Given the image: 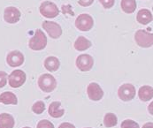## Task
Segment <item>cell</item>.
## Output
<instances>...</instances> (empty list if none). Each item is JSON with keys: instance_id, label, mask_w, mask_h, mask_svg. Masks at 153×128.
Listing matches in <instances>:
<instances>
[{"instance_id": "obj_1", "label": "cell", "mask_w": 153, "mask_h": 128, "mask_svg": "<svg viewBox=\"0 0 153 128\" xmlns=\"http://www.w3.org/2000/svg\"><path fill=\"white\" fill-rule=\"evenodd\" d=\"M29 48L33 50H42L47 45V37L41 29H36L34 36L28 42Z\"/></svg>"}, {"instance_id": "obj_2", "label": "cell", "mask_w": 153, "mask_h": 128, "mask_svg": "<svg viewBox=\"0 0 153 128\" xmlns=\"http://www.w3.org/2000/svg\"><path fill=\"white\" fill-rule=\"evenodd\" d=\"M38 86L42 91L46 93H51L56 88L57 81L52 75L49 73H44L38 79Z\"/></svg>"}, {"instance_id": "obj_3", "label": "cell", "mask_w": 153, "mask_h": 128, "mask_svg": "<svg viewBox=\"0 0 153 128\" xmlns=\"http://www.w3.org/2000/svg\"><path fill=\"white\" fill-rule=\"evenodd\" d=\"M136 43L142 48H150L153 44V35L146 30H138L134 35Z\"/></svg>"}, {"instance_id": "obj_4", "label": "cell", "mask_w": 153, "mask_h": 128, "mask_svg": "<svg viewBox=\"0 0 153 128\" xmlns=\"http://www.w3.org/2000/svg\"><path fill=\"white\" fill-rule=\"evenodd\" d=\"M39 11L40 13L46 18L51 19V18H55L59 15V11L58 9V6L51 2V1H44L41 4L40 7H39Z\"/></svg>"}, {"instance_id": "obj_5", "label": "cell", "mask_w": 153, "mask_h": 128, "mask_svg": "<svg viewBox=\"0 0 153 128\" xmlns=\"http://www.w3.org/2000/svg\"><path fill=\"white\" fill-rule=\"evenodd\" d=\"M135 87L130 83H125L119 87L118 90V95L120 99H121L124 102L131 101L135 96Z\"/></svg>"}, {"instance_id": "obj_6", "label": "cell", "mask_w": 153, "mask_h": 128, "mask_svg": "<svg viewBox=\"0 0 153 128\" xmlns=\"http://www.w3.org/2000/svg\"><path fill=\"white\" fill-rule=\"evenodd\" d=\"M94 26L93 18L87 13H82L79 15L75 21V27L81 31H89Z\"/></svg>"}, {"instance_id": "obj_7", "label": "cell", "mask_w": 153, "mask_h": 128, "mask_svg": "<svg viewBox=\"0 0 153 128\" xmlns=\"http://www.w3.org/2000/svg\"><path fill=\"white\" fill-rule=\"evenodd\" d=\"M26 81V73L22 70H14L8 76L9 85L13 88L22 87Z\"/></svg>"}, {"instance_id": "obj_8", "label": "cell", "mask_w": 153, "mask_h": 128, "mask_svg": "<svg viewBox=\"0 0 153 128\" xmlns=\"http://www.w3.org/2000/svg\"><path fill=\"white\" fill-rule=\"evenodd\" d=\"M42 27H44V30L48 33V35L53 39H58L62 35L61 27L56 22L45 21L43 22Z\"/></svg>"}, {"instance_id": "obj_9", "label": "cell", "mask_w": 153, "mask_h": 128, "mask_svg": "<svg viewBox=\"0 0 153 128\" xmlns=\"http://www.w3.org/2000/svg\"><path fill=\"white\" fill-rule=\"evenodd\" d=\"M94 64L93 58L88 54H82L76 58V66L82 72H88L91 70Z\"/></svg>"}, {"instance_id": "obj_10", "label": "cell", "mask_w": 153, "mask_h": 128, "mask_svg": "<svg viewBox=\"0 0 153 128\" xmlns=\"http://www.w3.org/2000/svg\"><path fill=\"white\" fill-rule=\"evenodd\" d=\"M87 94L88 98L92 101H100L104 96V91L101 87L96 82H92L87 87Z\"/></svg>"}, {"instance_id": "obj_11", "label": "cell", "mask_w": 153, "mask_h": 128, "mask_svg": "<svg viewBox=\"0 0 153 128\" xmlns=\"http://www.w3.org/2000/svg\"><path fill=\"white\" fill-rule=\"evenodd\" d=\"M21 12L19 9L13 7V6H9L5 8L4 13V19L7 23L10 24H14L20 21L21 19Z\"/></svg>"}, {"instance_id": "obj_12", "label": "cell", "mask_w": 153, "mask_h": 128, "mask_svg": "<svg viewBox=\"0 0 153 128\" xmlns=\"http://www.w3.org/2000/svg\"><path fill=\"white\" fill-rule=\"evenodd\" d=\"M6 62L12 67L20 66L24 63V56L19 50H13L8 53L6 57Z\"/></svg>"}, {"instance_id": "obj_13", "label": "cell", "mask_w": 153, "mask_h": 128, "mask_svg": "<svg viewBox=\"0 0 153 128\" xmlns=\"http://www.w3.org/2000/svg\"><path fill=\"white\" fill-rule=\"evenodd\" d=\"M65 113V110L61 108L60 102H52L49 106V115L54 118H61Z\"/></svg>"}, {"instance_id": "obj_14", "label": "cell", "mask_w": 153, "mask_h": 128, "mask_svg": "<svg viewBox=\"0 0 153 128\" xmlns=\"http://www.w3.org/2000/svg\"><path fill=\"white\" fill-rule=\"evenodd\" d=\"M136 20L140 24L147 25L152 21V13L148 9H141L137 13Z\"/></svg>"}, {"instance_id": "obj_15", "label": "cell", "mask_w": 153, "mask_h": 128, "mask_svg": "<svg viewBox=\"0 0 153 128\" xmlns=\"http://www.w3.org/2000/svg\"><path fill=\"white\" fill-rule=\"evenodd\" d=\"M138 96L139 98L143 101L147 102L152 100L153 97V88L152 86H143L139 88L138 91Z\"/></svg>"}, {"instance_id": "obj_16", "label": "cell", "mask_w": 153, "mask_h": 128, "mask_svg": "<svg viewBox=\"0 0 153 128\" xmlns=\"http://www.w3.org/2000/svg\"><path fill=\"white\" fill-rule=\"evenodd\" d=\"M15 121L13 117L8 113L0 114V128H13Z\"/></svg>"}, {"instance_id": "obj_17", "label": "cell", "mask_w": 153, "mask_h": 128, "mask_svg": "<svg viewBox=\"0 0 153 128\" xmlns=\"http://www.w3.org/2000/svg\"><path fill=\"white\" fill-rule=\"evenodd\" d=\"M0 103L4 104H13L16 105L18 104L17 96L13 92H4L0 95Z\"/></svg>"}, {"instance_id": "obj_18", "label": "cell", "mask_w": 153, "mask_h": 128, "mask_svg": "<svg viewBox=\"0 0 153 128\" xmlns=\"http://www.w3.org/2000/svg\"><path fill=\"white\" fill-rule=\"evenodd\" d=\"M74 47L76 50L83 51L91 47V42L84 36H79L74 43Z\"/></svg>"}, {"instance_id": "obj_19", "label": "cell", "mask_w": 153, "mask_h": 128, "mask_svg": "<svg viewBox=\"0 0 153 128\" xmlns=\"http://www.w3.org/2000/svg\"><path fill=\"white\" fill-rule=\"evenodd\" d=\"M59 60L56 57H49L44 60V67L50 72H56L59 68Z\"/></svg>"}, {"instance_id": "obj_20", "label": "cell", "mask_w": 153, "mask_h": 128, "mask_svg": "<svg viewBox=\"0 0 153 128\" xmlns=\"http://www.w3.org/2000/svg\"><path fill=\"white\" fill-rule=\"evenodd\" d=\"M121 9L126 13H133L136 9L135 0H121Z\"/></svg>"}, {"instance_id": "obj_21", "label": "cell", "mask_w": 153, "mask_h": 128, "mask_svg": "<svg viewBox=\"0 0 153 128\" xmlns=\"http://www.w3.org/2000/svg\"><path fill=\"white\" fill-rule=\"evenodd\" d=\"M118 124L117 116L113 113H107L104 118V126L105 127H113Z\"/></svg>"}, {"instance_id": "obj_22", "label": "cell", "mask_w": 153, "mask_h": 128, "mask_svg": "<svg viewBox=\"0 0 153 128\" xmlns=\"http://www.w3.org/2000/svg\"><path fill=\"white\" fill-rule=\"evenodd\" d=\"M45 110V104L43 101H38L35 103L32 106V111L36 114H42Z\"/></svg>"}, {"instance_id": "obj_23", "label": "cell", "mask_w": 153, "mask_h": 128, "mask_svg": "<svg viewBox=\"0 0 153 128\" xmlns=\"http://www.w3.org/2000/svg\"><path fill=\"white\" fill-rule=\"evenodd\" d=\"M120 128H140L139 125L131 119H126L121 123Z\"/></svg>"}, {"instance_id": "obj_24", "label": "cell", "mask_w": 153, "mask_h": 128, "mask_svg": "<svg viewBox=\"0 0 153 128\" xmlns=\"http://www.w3.org/2000/svg\"><path fill=\"white\" fill-rule=\"evenodd\" d=\"M36 128H54V126L51 121L44 119L38 122Z\"/></svg>"}, {"instance_id": "obj_25", "label": "cell", "mask_w": 153, "mask_h": 128, "mask_svg": "<svg viewBox=\"0 0 153 128\" xmlns=\"http://www.w3.org/2000/svg\"><path fill=\"white\" fill-rule=\"evenodd\" d=\"M7 79H8V75L5 72L0 71V88L4 87L7 83Z\"/></svg>"}, {"instance_id": "obj_26", "label": "cell", "mask_w": 153, "mask_h": 128, "mask_svg": "<svg viewBox=\"0 0 153 128\" xmlns=\"http://www.w3.org/2000/svg\"><path fill=\"white\" fill-rule=\"evenodd\" d=\"M99 2L101 3V4L104 6V8L105 9H110L114 5L115 0H99Z\"/></svg>"}, {"instance_id": "obj_27", "label": "cell", "mask_w": 153, "mask_h": 128, "mask_svg": "<svg viewBox=\"0 0 153 128\" xmlns=\"http://www.w3.org/2000/svg\"><path fill=\"white\" fill-rule=\"evenodd\" d=\"M94 0H79L78 1V4L83 7H86V6H89L93 4Z\"/></svg>"}, {"instance_id": "obj_28", "label": "cell", "mask_w": 153, "mask_h": 128, "mask_svg": "<svg viewBox=\"0 0 153 128\" xmlns=\"http://www.w3.org/2000/svg\"><path fill=\"white\" fill-rule=\"evenodd\" d=\"M59 128H75V127L70 123H67V122H65V123H62Z\"/></svg>"}, {"instance_id": "obj_29", "label": "cell", "mask_w": 153, "mask_h": 128, "mask_svg": "<svg viewBox=\"0 0 153 128\" xmlns=\"http://www.w3.org/2000/svg\"><path fill=\"white\" fill-rule=\"evenodd\" d=\"M143 128H153V123H152V122H149V123H146L145 125H143Z\"/></svg>"}, {"instance_id": "obj_30", "label": "cell", "mask_w": 153, "mask_h": 128, "mask_svg": "<svg viewBox=\"0 0 153 128\" xmlns=\"http://www.w3.org/2000/svg\"><path fill=\"white\" fill-rule=\"evenodd\" d=\"M23 128H30V127H23Z\"/></svg>"}, {"instance_id": "obj_31", "label": "cell", "mask_w": 153, "mask_h": 128, "mask_svg": "<svg viewBox=\"0 0 153 128\" xmlns=\"http://www.w3.org/2000/svg\"><path fill=\"white\" fill-rule=\"evenodd\" d=\"M86 128H91V127H86Z\"/></svg>"}]
</instances>
